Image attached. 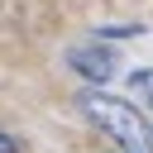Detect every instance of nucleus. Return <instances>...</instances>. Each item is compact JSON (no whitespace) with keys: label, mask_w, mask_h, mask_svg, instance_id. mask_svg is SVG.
I'll return each instance as SVG.
<instances>
[{"label":"nucleus","mask_w":153,"mask_h":153,"mask_svg":"<svg viewBox=\"0 0 153 153\" xmlns=\"http://www.w3.org/2000/svg\"><path fill=\"white\" fill-rule=\"evenodd\" d=\"M81 110L124 148V153H153V129L143 124V115L129 105V100H120V96H100V91H86L81 96Z\"/></svg>","instance_id":"obj_1"},{"label":"nucleus","mask_w":153,"mask_h":153,"mask_svg":"<svg viewBox=\"0 0 153 153\" xmlns=\"http://www.w3.org/2000/svg\"><path fill=\"white\" fill-rule=\"evenodd\" d=\"M67 62H72V72H81L86 81H110V72H115V53L110 48H72L67 53Z\"/></svg>","instance_id":"obj_2"},{"label":"nucleus","mask_w":153,"mask_h":153,"mask_svg":"<svg viewBox=\"0 0 153 153\" xmlns=\"http://www.w3.org/2000/svg\"><path fill=\"white\" fill-rule=\"evenodd\" d=\"M129 86H134V96L143 100V115H148V129H153V67H148V72H134Z\"/></svg>","instance_id":"obj_3"},{"label":"nucleus","mask_w":153,"mask_h":153,"mask_svg":"<svg viewBox=\"0 0 153 153\" xmlns=\"http://www.w3.org/2000/svg\"><path fill=\"white\" fill-rule=\"evenodd\" d=\"M0 153H19V143H14L10 134H0Z\"/></svg>","instance_id":"obj_4"}]
</instances>
